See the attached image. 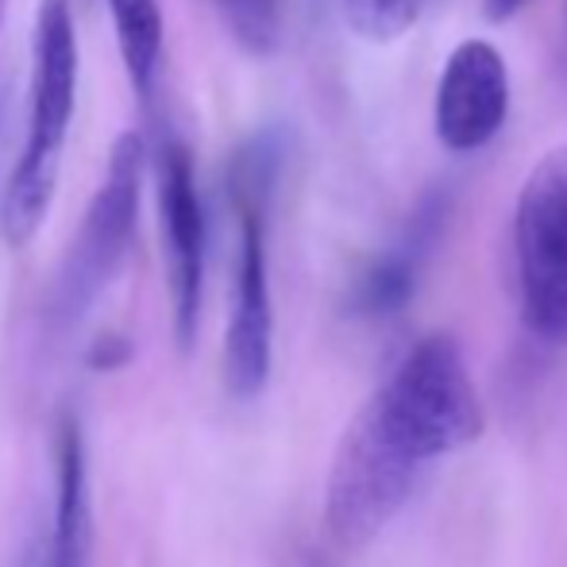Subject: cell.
Listing matches in <instances>:
<instances>
[{
	"label": "cell",
	"mask_w": 567,
	"mask_h": 567,
	"mask_svg": "<svg viewBox=\"0 0 567 567\" xmlns=\"http://www.w3.org/2000/svg\"><path fill=\"white\" fill-rule=\"evenodd\" d=\"M425 467L379 433L367 410L343 429L324 486V525L340 548H363L402 514Z\"/></svg>",
	"instance_id": "6"
},
{
	"label": "cell",
	"mask_w": 567,
	"mask_h": 567,
	"mask_svg": "<svg viewBox=\"0 0 567 567\" xmlns=\"http://www.w3.org/2000/svg\"><path fill=\"white\" fill-rule=\"evenodd\" d=\"M155 205L166 255V290H171L174 340L182 351L194 348L205 298V255H209V220L197 189L194 155L178 135L155 140Z\"/></svg>",
	"instance_id": "7"
},
{
	"label": "cell",
	"mask_w": 567,
	"mask_h": 567,
	"mask_svg": "<svg viewBox=\"0 0 567 567\" xmlns=\"http://www.w3.org/2000/svg\"><path fill=\"white\" fill-rule=\"evenodd\" d=\"M514 262L525 329L567 343V143L522 182L514 209Z\"/></svg>",
	"instance_id": "5"
},
{
	"label": "cell",
	"mask_w": 567,
	"mask_h": 567,
	"mask_svg": "<svg viewBox=\"0 0 567 567\" xmlns=\"http://www.w3.org/2000/svg\"><path fill=\"white\" fill-rule=\"evenodd\" d=\"M116 28V47L124 59V74L140 105H151L163 78L166 23L158 0H105Z\"/></svg>",
	"instance_id": "11"
},
{
	"label": "cell",
	"mask_w": 567,
	"mask_h": 567,
	"mask_svg": "<svg viewBox=\"0 0 567 567\" xmlns=\"http://www.w3.org/2000/svg\"><path fill=\"white\" fill-rule=\"evenodd\" d=\"M54 514L39 567H85L90 564V471L85 444L74 421L59 433V463H54Z\"/></svg>",
	"instance_id": "10"
},
{
	"label": "cell",
	"mask_w": 567,
	"mask_h": 567,
	"mask_svg": "<svg viewBox=\"0 0 567 567\" xmlns=\"http://www.w3.org/2000/svg\"><path fill=\"white\" fill-rule=\"evenodd\" d=\"M509 116V70L506 59L486 39H463L444 62L436 85L433 127L452 155H475L506 127Z\"/></svg>",
	"instance_id": "8"
},
{
	"label": "cell",
	"mask_w": 567,
	"mask_h": 567,
	"mask_svg": "<svg viewBox=\"0 0 567 567\" xmlns=\"http://www.w3.org/2000/svg\"><path fill=\"white\" fill-rule=\"evenodd\" d=\"M363 410L398 452L425 471L444 455L475 444L486 429V410L467 359L449 332L413 343Z\"/></svg>",
	"instance_id": "3"
},
{
	"label": "cell",
	"mask_w": 567,
	"mask_h": 567,
	"mask_svg": "<svg viewBox=\"0 0 567 567\" xmlns=\"http://www.w3.org/2000/svg\"><path fill=\"white\" fill-rule=\"evenodd\" d=\"M4 12H8V0H0V31H4Z\"/></svg>",
	"instance_id": "16"
},
{
	"label": "cell",
	"mask_w": 567,
	"mask_h": 567,
	"mask_svg": "<svg viewBox=\"0 0 567 567\" xmlns=\"http://www.w3.org/2000/svg\"><path fill=\"white\" fill-rule=\"evenodd\" d=\"M78 74L82 59H78L74 8L70 0H39L35 35H31L28 132L0 197V236L12 251H23L51 213L78 109Z\"/></svg>",
	"instance_id": "1"
},
{
	"label": "cell",
	"mask_w": 567,
	"mask_h": 567,
	"mask_svg": "<svg viewBox=\"0 0 567 567\" xmlns=\"http://www.w3.org/2000/svg\"><path fill=\"white\" fill-rule=\"evenodd\" d=\"M127 359V343L124 340H113V337H105L93 348V363L97 367H116V363H124Z\"/></svg>",
	"instance_id": "15"
},
{
	"label": "cell",
	"mask_w": 567,
	"mask_h": 567,
	"mask_svg": "<svg viewBox=\"0 0 567 567\" xmlns=\"http://www.w3.org/2000/svg\"><path fill=\"white\" fill-rule=\"evenodd\" d=\"M282 174V140L255 135L228 171V197L236 209V278L225 329V386L251 402L267 390L275 367V301H270L267 217Z\"/></svg>",
	"instance_id": "2"
},
{
	"label": "cell",
	"mask_w": 567,
	"mask_h": 567,
	"mask_svg": "<svg viewBox=\"0 0 567 567\" xmlns=\"http://www.w3.org/2000/svg\"><path fill=\"white\" fill-rule=\"evenodd\" d=\"M429 0H340L343 20L367 43H394L421 20Z\"/></svg>",
	"instance_id": "13"
},
{
	"label": "cell",
	"mask_w": 567,
	"mask_h": 567,
	"mask_svg": "<svg viewBox=\"0 0 567 567\" xmlns=\"http://www.w3.org/2000/svg\"><path fill=\"white\" fill-rule=\"evenodd\" d=\"M452 217V194L449 189H433L417 202V209L405 217L398 236L374 255L355 278L348 293V309L359 321H390L398 317L417 293V282L425 275L429 259H433L436 244H441L444 228Z\"/></svg>",
	"instance_id": "9"
},
{
	"label": "cell",
	"mask_w": 567,
	"mask_h": 567,
	"mask_svg": "<svg viewBox=\"0 0 567 567\" xmlns=\"http://www.w3.org/2000/svg\"><path fill=\"white\" fill-rule=\"evenodd\" d=\"M529 0H483V16L491 23H509L517 12H525Z\"/></svg>",
	"instance_id": "14"
},
{
	"label": "cell",
	"mask_w": 567,
	"mask_h": 567,
	"mask_svg": "<svg viewBox=\"0 0 567 567\" xmlns=\"http://www.w3.org/2000/svg\"><path fill=\"white\" fill-rule=\"evenodd\" d=\"M143 166H147L143 140L135 132L120 135L109 151L97 194L82 213V225L62 255L51 298H47V332L54 337L74 332L124 270L127 251L135 244V228H140Z\"/></svg>",
	"instance_id": "4"
},
{
	"label": "cell",
	"mask_w": 567,
	"mask_h": 567,
	"mask_svg": "<svg viewBox=\"0 0 567 567\" xmlns=\"http://www.w3.org/2000/svg\"><path fill=\"white\" fill-rule=\"evenodd\" d=\"M228 35L251 59H270L282 43V0H213Z\"/></svg>",
	"instance_id": "12"
}]
</instances>
